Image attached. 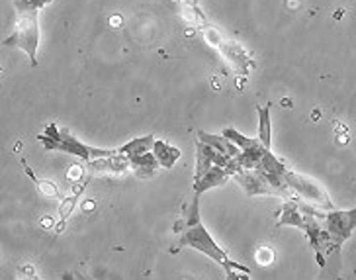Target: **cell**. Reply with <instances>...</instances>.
<instances>
[{"label":"cell","instance_id":"obj_9","mask_svg":"<svg viewBox=\"0 0 356 280\" xmlns=\"http://www.w3.org/2000/svg\"><path fill=\"white\" fill-rule=\"evenodd\" d=\"M280 226H292L304 231L305 226V214L302 210V200L292 198V200H286L280 212V219H278V228Z\"/></svg>","mask_w":356,"mask_h":280},{"label":"cell","instance_id":"obj_16","mask_svg":"<svg viewBox=\"0 0 356 280\" xmlns=\"http://www.w3.org/2000/svg\"><path fill=\"white\" fill-rule=\"evenodd\" d=\"M257 110H259V139H261L262 146L270 149V137H273V134H270V112H268L270 108L259 106Z\"/></svg>","mask_w":356,"mask_h":280},{"label":"cell","instance_id":"obj_11","mask_svg":"<svg viewBox=\"0 0 356 280\" xmlns=\"http://www.w3.org/2000/svg\"><path fill=\"white\" fill-rule=\"evenodd\" d=\"M127 169H131V161L122 153L90 161V171H96V173H106V171L108 173H126Z\"/></svg>","mask_w":356,"mask_h":280},{"label":"cell","instance_id":"obj_18","mask_svg":"<svg viewBox=\"0 0 356 280\" xmlns=\"http://www.w3.org/2000/svg\"><path fill=\"white\" fill-rule=\"evenodd\" d=\"M22 280H30V279H22Z\"/></svg>","mask_w":356,"mask_h":280},{"label":"cell","instance_id":"obj_10","mask_svg":"<svg viewBox=\"0 0 356 280\" xmlns=\"http://www.w3.org/2000/svg\"><path fill=\"white\" fill-rule=\"evenodd\" d=\"M227 178H229V175H227V171H225L223 166L213 165L204 177L194 182V196L204 194V192L210 190V188L223 187V185L227 182Z\"/></svg>","mask_w":356,"mask_h":280},{"label":"cell","instance_id":"obj_6","mask_svg":"<svg viewBox=\"0 0 356 280\" xmlns=\"http://www.w3.org/2000/svg\"><path fill=\"white\" fill-rule=\"evenodd\" d=\"M223 137H227L229 141H233L235 146L241 149V155L237 157V161L241 163L243 171H254L257 166L261 165V161L266 155V151H270L268 147H264L261 143V139H251L247 135L239 134L233 127H225L221 132Z\"/></svg>","mask_w":356,"mask_h":280},{"label":"cell","instance_id":"obj_4","mask_svg":"<svg viewBox=\"0 0 356 280\" xmlns=\"http://www.w3.org/2000/svg\"><path fill=\"white\" fill-rule=\"evenodd\" d=\"M323 226L329 231L333 249L337 253H341L343 243L348 241V238L353 235V231L356 229V208H353V210H331V212H325Z\"/></svg>","mask_w":356,"mask_h":280},{"label":"cell","instance_id":"obj_5","mask_svg":"<svg viewBox=\"0 0 356 280\" xmlns=\"http://www.w3.org/2000/svg\"><path fill=\"white\" fill-rule=\"evenodd\" d=\"M284 180H286V185H288V188L292 190L293 194L302 198L307 204L319 208V210H325V208L333 210V202H331L329 194L319 185H315L314 180L302 177L298 173H292V171L284 173Z\"/></svg>","mask_w":356,"mask_h":280},{"label":"cell","instance_id":"obj_3","mask_svg":"<svg viewBox=\"0 0 356 280\" xmlns=\"http://www.w3.org/2000/svg\"><path fill=\"white\" fill-rule=\"evenodd\" d=\"M38 139L42 141L45 151H61L67 155H74L83 161H96V159H104L118 153V149H96L79 141L67 127H57V124H49L45 127V134L38 135Z\"/></svg>","mask_w":356,"mask_h":280},{"label":"cell","instance_id":"obj_13","mask_svg":"<svg viewBox=\"0 0 356 280\" xmlns=\"http://www.w3.org/2000/svg\"><path fill=\"white\" fill-rule=\"evenodd\" d=\"M155 137L153 135H143V137H136L131 141H127L126 146H122L118 149V153L126 155L129 161L136 159V157L145 155V153H151L153 151V146H155Z\"/></svg>","mask_w":356,"mask_h":280},{"label":"cell","instance_id":"obj_17","mask_svg":"<svg viewBox=\"0 0 356 280\" xmlns=\"http://www.w3.org/2000/svg\"><path fill=\"white\" fill-rule=\"evenodd\" d=\"M182 2H188L190 6H196V0H182Z\"/></svg>","mask_w":356,"mask_h":280},{"label":"cell","instance_id":"obj_7","mask_svg":"<svg viewBox=\"0 0 356 280\" xmlns=\"http://www.w3.org/2000/svg\"><path fill=\"white\" fill-rule=\"evenodd\" d=\"M229 161L231 159L227 155L216 151L213 147L206 146L204 141H198L196 143V175H194V182L204 177L213 165L225 169V166L229 165Z\"/></svg>","mask_w":356,"mask_h":280},{"label":"cell","instance_id":"obj_1","mask_svg":"<svg viewBox=\"0 0 356 280\" xmlns=\"http://www.w3.org/2000/svg\"><path fill=\"white\" fill-rule=\"evenodd\" d=\"M182 224H186V228L182 229L180 233V241H178V247H192V249L204 253L206 257H210L211 260H216L221 269L225 270L227 279L229 280H247L241 279L237 272H245L249 274V269L243 267L239 263L231 260L227 257V253L221 249L220 245L213 241L210 235V231L206 229V226L202 224L200 219V196H194V200L190 202L188 210H184V219Z\"/></svg>","mask_w":356,"mask_h":280},{"label":"cell","instance_id":"obj_15","mask_svg":"<svg viewBox=\"0 0 356 280\" xmlns=\"http://www.w3.org/2000/svg\"><path fill=\"white\" fill-rule=\"evenodd\" d=\"M157 169H159V161H157V157L153 155V151H151V153H145V155H141V157H136V159H131V171H134V175L139 178L155 177Z\"/></svg>","mask_w":356,"mask_h":280},{"label":"cell","instance_id":"obj_12","mask_svg":"<svg viewBox=\"0 0 356 280\" xmlns=\"http://www.w3.org/2000/svg\"><path fill=\"white\" fill-rule=\"evenodd\" d=\"M198 139L204 141L206 146L213 147L216 151H220L223 155H227L229 159H235V157L241 155V149L235 146L233 141H229L227 137L223 135H216V134H208V132H198Z\"/></svg>","mask_w":356,"mask_h":280},{"label":"cell","instance_id":"obj_8","mask_svg":"<svg viewBox=\"0 0 356 280\" xmlns=\"http://www.w3.org/2000/svg\"><path fill=\"white\" fill-rule=\"evenodd\" d=\"M233 178L245 188V192L249 196H278V192L274 190L273 185L262 177L259 171H243Z\"/></svg>","mask_w":356,"mask_h":280},{"label":"cell","instance_id":"obj_14","mask_svg":"<svg viewBox=\"0 0 356 280\" xmlns=\"http://www.w3.org/2000/svg\"><path fill=\"white\" fill-rule=\"evenodd\" d=\"M153 155L157 157L159 165L165 166V169H172V166L177 165V161L180 159V149L175 146H170L167 141H163V139H157L155 141V146H153Z\"/></svg>","mask_w":356,"mask_h":280},{"label":"cell","instance_id":"obj_2","mask_svg":"<svg viewBox=\"0 0 356 280\" xmlns=\"http://www.w3.org/2000/svg\"><path fill=\"white\" fill-rule=\"evenodd\" d=\"M16 22L10 38H6L4 47H18L30 57V65H38V45H40V18L42 6L32 0H14Z\"/></svg>","mask_w":356,"mask_h":280}]
</instances>
